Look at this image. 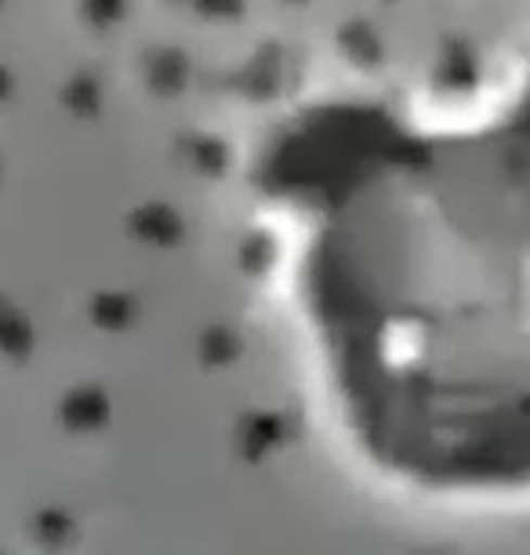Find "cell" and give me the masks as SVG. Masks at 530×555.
Returning a JSON list of instances; mask_svg holds the SVG:
<instances>
[{"label": "cell", "mask_w": 530, "mask_h": 555, "mask_svg": "<svg viewBox=\"0 0 530 555\" xmlns=\"http://www.w3.org/2000/svg\"><path fill=\"white\" fill-rule=\"evenodd\" d=\"M258 193L341 443L418 498H530V62L443 109L301 113Z\"/></svg>", "instance_id": "obj_1"}]
</instances>
